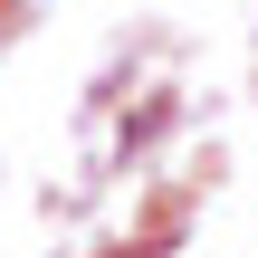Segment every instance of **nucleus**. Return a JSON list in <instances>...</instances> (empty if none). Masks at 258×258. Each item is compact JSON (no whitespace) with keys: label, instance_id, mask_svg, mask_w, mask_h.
Returning a JSON list of instances; mask_svg holds the SVG:
<instances>
[{"label":"nucleus","instance_id":"nucleus-1","mask_svg":"<svg viewBox=\"0 0 258 258\" xmlns=\"http://www.w3.org/2000/svg\"><path fill=\"white\" fill-rule=\"evenodd\" d=\"M163 124H172V105H163V96H153V105H144V115H124V153H144V144H153V134H163Z\"/></svg>","mask_w":258,"mask_h":258}]
</instances>
